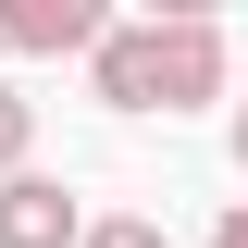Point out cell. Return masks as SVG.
Returning a JSON list of instances; mask_svg holds the SVG:
<instances>
[{
	"label": "cell",
	"instance_id": "cell-1",
	"mask_svg": "<svg viewBox=\"0 0 248 248\" xmlns=\"http://www.w3.org/2000/svg\"><path fill=\"white\" fill-rule=\"evenodd\" d=\"M0 248H87V211H75L50 174H13L0 186Z\"/></svg>",
	"mask_w": 248,
	"mask_h": 248
},
{
	"label": "cell",
	"instance_id": "cell-2",
	"mask_svg": "<svg viewBox=\"0 0 248 248\" xmlns=\"http://www.w3.org/2000/svg\"><path fill=\"white\" fill-rule=\"evenodd\" d=\"M223 87V25L211 13H174L161 25V112H186V99H211Z\"/></svg>",
	"mask_w": 248,
	"mask_h": 248
},
{
	"label": "cell",
	"instance_id": "cell-3",
	"mask_svg": "<svg viewBox=\"0 0 248 248\" xmlns=\"http://www.w3.org/2000/svg\"><path fill=\"white\" fill-rule=\"evenodd\" d=\"M87 62H99V99L112 112H161V25H112Z\"/></svg>",
	"mask_w": 248,
	"mask_h": 248
},
{
	"label": "cell",
	"instance_id": "cell-4",
	"mask_svg": "<svg viewBox=\"0 0 248 248\" xmlns=\"http://www.w3.org/2000/svg\"><path fill=\"white\" fill-rule=\"evenodd\" d=\"M99 0H13L0 13V50H99Z\"/></svg>",
	"mask_w": 248,
	"mask_h": 248
},
{
	"label": "cell",
	"instance_id": "cell-5",
	"mask_svg": "<svg viewBox=\"0 0 248 248\" xmlns=\"http://www.w3.org/2000/svg\"><path fill=\"white\" fill-rule=\"evenodd\" d=\"M13 161H25V99L0 87V186H13Z\"/></svg>",
	"mask_w": 248,
	"mask_h": 248
},
{
	"label": "cell",
	"instance_id": "cell-6",
	"mask_svg": "<svg viewBox=\"0 0 248 248\" xmlns=\"http://www.w3.org/2000/svg\"><path fill=\"white\" fill-rule=\"evenodd\" d=\"M87 248H161V223H87Z\"/></svg>",
	"mask_w": 248,
	"mask_h": 248
},
{
	"label": "cell",
	"instance_id": "cell-7",
	"mask_svg": "<svg viewBox=\"0 0 248 248\" xmlns=\"http://www.w3.org/2000/svg\"><path fill=\"white\" fill-rule=\"evenodd\" d=\"M211 248H248V211H223V236H211Z\"/></svg>",
	"mask_w": 248,
	"mask_h": 248
},
{
	"label": "cell",
	"instance_id": "cell-8",
	"mask_svg": "<svg viewBox=\"0 0 248 248\" xmlns=\"http://www.w3.org/2000/svg\"><path fill=\"white\" fill-rule=\"evenodd\" d=\"M236 161H248V112H236Z\"/></svg>",
	"mask_w": 248,
	"mask_h": 248
}]
</instances>
